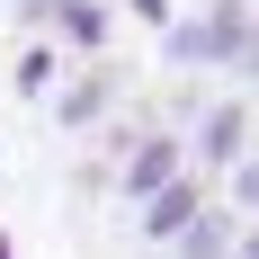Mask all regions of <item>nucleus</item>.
I'll list each match as a JSON object with an SVG mask.
<instances>
[{
    "instance_id": "1",
    "label": "nucleus",
    "mask_w": 259,
    "mask_h": 259,
    "mask_svg": "<svg viewBox=\"0 0 259 259\" xmlns=\"http://www.w3.org/2000/svg\"><path fill=\"white\" fill-rule=\"evenodd\" d=\"M259 27V0H179V18L161 27V63L170 72H233Z\"/></svg>"
},
{
    "instance_id": "2",
    "label": "nucleus",
    "mask_w": 259,
    "mask_h": 259,
    "mask_svg": "<svg viewBox=\"0 0 259 259\" xmlns=\"http://www.w3.org/2000/svg\"><path fill=\"white\" fill-rule=\"evenodd\" d=\"M250 134H259V116H250V99L233 90V99H206V116L179 134V152H188V170H197V179H224V170L250 152Z\"/></svg>"
},
{
    "instance_id": "3",
    "label": "nucleus",
    "mask_w": 259,
    "mask_h": 259,
    "mask_svg": "<svg viewBox=\"0 0 259 259\" xmlns=\"http://www.w3.org/2000/svg\"><path fill=\"white\" fill-rule=\"evenodd\" d=\"M116 90H125V72H116V63H72V72L54 80L45 116H54L63 134H99L107 116H116Z\"/></svg>"
},
{
    "instance_id": "4",
    "label": "nucleus",
    "mask_w": 259,
    "mask_h": 259,
    "mask_svg": "<svg viewBox=\"0 0 259 259\" xmlns=\"http://www.w3.org/2000/svg\"><path fill=\"white\" fill-rule=\"evenodd\" d=\"M206 206H214V179L179 170L170 188H152V197L134 206V241H143V250H170V241H179V233H188V224H197Z\"/></svg>"
},
{
    "instance_id": "5",
    "label": "nucleus",
    "mask_w": 259,
    "mask_h": 259,
    "mask_svg": "<svg viewBox=\"0 0 259 259\" xmlns=\"http://www.w3.org/2000/svg\"><path fill=\"white\" fill-rule=\"evenodd\" d=\"M188 170V152H179V134H161V125H143L125 143V161H116V170H107V179H116V197H125V206H143V197H152V188H170Z\"/></svg>"
},
{
    "instance_id": "6",
    "label": "nucleus",
    "mask_w": 259,
    "mask_h": 259,
    "mask_svg": "<svg viewBox=\"0 0 259 259\" xmlns=\"http://www.w3.org/2000/svg\"><path fill=\"white\" fill-rule=\"evenodd\" d=\"M45 36L63 63H107V36H116V0H54Z\"/></svg>"
},
{
    "instance_id": "7",
    "label": "nucleus",
    "mask_w": 259,
    "mask_h": 259,
    "mask_svg": "<svg viewBox=\"0 0 259 259\" xmlns=\"http://www.w3.org/2000/svg\"><path fill=\"white\" fill-rule=\"evenodd\" d=\"M63 72H72V63H63V54H54L45 36H36V45H18V63H9V90L45 107V99H54V80H63Z\"/></svg>"
},
{
    "instance_id": "8",
    "label": "nucleus",
    "mask_w": 259,
    "mask_h": 259,
    "mask_svg": "<svg viewBox=\"0 0 259 259\" xmlns=\"http://www.w3.org/2000/svg\"><path fill=\"white\" fill-rule=\"evenodd\" d=\"M233 233H241V214L206 206V214H197V224H188L179 241H170V259H233Z\"/></svg>"
},
{
    "instance_id": "9",
    "label": "nucleus",
    "mask_w": 259,
    "mask_h": 259,
    "mask_svg": "<svg viewBox=\"0 0 259 259\" xmlns=\"http://www.w3.org/2000/svg\"><path fill=\"white\" fill-rule=\"evenodd\" d=\"M214 206H224V214H241V224L259 214V143L233 161V170H224V179H214Z\"/></svg>"
},
{
    "instance_id": "10",
    "label": "nucleus",
    "mask_w": 259,
    "mask_h": 259,
    "mask_svg": "<svg viewBox=\"0 0 259 259\" xmlns=\"http://www.w3.org/2000/svg\"><path fill=\"white\" fill-rule=\"evenodd\" d=\"M125 18H134V27H152V36H161V27L179 18V0H125Z\"/></svg>"
},
{
    "instance_id": "11",
    "label": "nucleus",
    "mask_w": 259,
    "mask_h": 259,
    "mask_svg": "<svg viewBox=\"0 0 259 259\" xmlns=\"http://www.w3.org/2000/svg\"><path fill=\"white\" fill-rule=\"evenodd\" d=\"M233 259H259V214H250V224L233 233Z\"/></svg>"
},
{
    "instance_id": "12",
    "label": "nucleus",
    "mask_w": 259,
    "mask_h": 259,
    "mask_svg": "<svg viewBox=\"0 0 259 259\" xmlns=\"http://www.w3.org/2000/svg\"><path fill=\"white\" fill-rule=\"evenodd\" d=\"M241 80H259V27H250V45H241V63H233Z\"/></svg>"
},
{
    "instance_id": "13",
    "label": "nucleus",
    "mask_w": 259,
    "mask_h": 259,
    "mask_svg": "<svg viewBox=\"0 0 259 259\" xmlns=\"http://www.w3.org/2000/svg\"><path fill=\"white\" fill-rule=\"evenodd\" d=\"M0 259H18V241H9V233H0Z\"/></svg>"
}]
</instances>
